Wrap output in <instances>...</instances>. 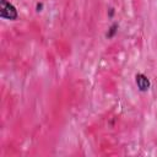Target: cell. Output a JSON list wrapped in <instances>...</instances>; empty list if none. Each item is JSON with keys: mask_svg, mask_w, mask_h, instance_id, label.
<instances>
[{"mask_svg": "<svg viewBox=\"0 0 157 157\" xmlns=\"http://www.w3.org/2000/svg\"><path fill=\"white\" fill-rule=\"evenodd\" d=\"M0 17L10 21L17 20L18 12L9 0H0Z\"/></svg>", "mask_w": 157, "mask_h": 157, "instance_id": "obj_1", "label": "cell"}, {"mask_svg": "<svg viewBox=\"0 0 157 157\" xmlns=\"http://www.w3.org/2000/svg\"><path fill=\"white\" fill-rule=\"evenodd\" d=\"M135 82H136L137 88H139L141 92L148 91V88H150V86H151L148 77H147L145 74H141V72H139V74L135 75Z\"/></svg>", "mask_w": 157, "mask_h": 157, "instance_id": "obj_2", "label": "cell"}, {"mask_svg": "<svg viewBox=\"0 0 157 157\" xmlns=\"http://www.w3.org/2000/svg\"><path fill=\"white\" fill-rule=\"evenodd\" d=\"M118 28H119V25L115 22V23H113L110 27H109V29H108V32H107V34H105V37L108 38V39H110V38H113L115 34H117V32H118Z\"/></svg>", "mask_w": 157, "mask_h": 157, "instance_id": "obj_3", "label": "cell"}, {"mask_svg": "<svg viewBox=\"0 0 157 157\" xmlns=\"http://www.w3.org/2000/svg\"><path fill=\"white\" fill-rule=\"evenodd\" d=\"M36 9H37V11H42V9H43V4H42V2H38L37 6H36Z\"/></svg>", "mask_w": 157, "mask_h": 157, "instance_id": "obj_4", "label": "cell"}, {"mask_svg": "<svg viewBox=\"0 0 157 157\" xmlns=\"http://www.w3.org/2000/svg\"><path fill=\"white\" fill-rule=\"evenodd\" d=\"M113 13H114V10H113V9H110V11H109V16L112 17V16H113Z\"/></svg>", "mask_w": 157, "mask_h": 157, "instance_id": "obj_5", "label": "cell"}]
</instances>
